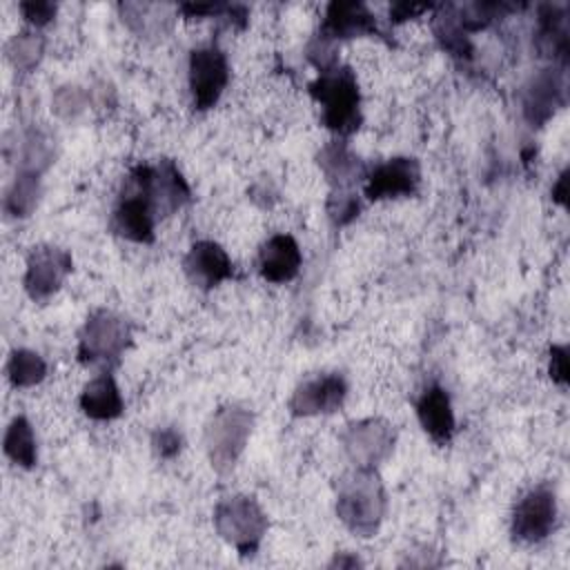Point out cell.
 Masks as SVG:
<instances>
[{"label":"cell","mask_w":570,"mask_h":570,"mask_svg":"<svg viewBox=\"0 0 570 570\" xmlns=\"http://www.w3.org/2000/svg\"><path fill=\"white\" fill-rule=\"evenodd\" d=\"M385 490L374 468L356 465L338 481L336 514L356 534L372 537L385 514Z\"/></svg>","instance_id":"6da1fadb"},{"label":"cell","mask_w":570,"mask_h":570,"mask_svg":"<svg viewBox=\"0 0 570 570\" xmlns=\"http://www.w3.org/2000/svg\"><path fill=\"white\" fill-rule=\"evenodd\" d=\"M309 94L323 107V122L338 136H347L361 125V96L354 73L347 67H332L309 85Z\"/></svg>","instance_id":"7a4b0ae2"},{"label":"cell","mask_w":570,"mask_h":570,"mask_svg":"<svg viewBox=\"0 0 570 570\" xmlns=\"http://www.w3.org/2000/svg\"><path fill=\"white\" fill-rule=\"evenodd\" d=\"M254 414L240 405H225L214 412L205 430V445L212 465L227 472L238 461L252 434Z\"/></svg>","instance_id":"3957f363"},{"label":"cell","mask_w":570,"mask_h":570,"mask_svg":"<svg viewBox=\"0 0 570 570\" xmlns=\"http://www.w3.org/2000/svg\"><path fill=\"white\" fill-rule=\"evenodd\" d=\"M214 523L218 534L243 554H254L267 530V517L252 497H227L216 505Z\"/></svg>","instance_id":"277c9868"},{"label":"cell","mask_w":570,"mask_h":570,"mask_svg":"<svg viewBox=\"0 0 570 570\" xmlns=\"http://www.w3.org/2000/svg\"><path fill=\"white\" fill-rule=\"evenodd\" d=\"M129 343V325L109 309L94 312L78 341V358L87 365H114Z\"/></svg>","instance_id":"5b68a950"},{"label":"cell","mask_w":570,"mask_h":570,"mask_svg":"<svg viewBox=\"0 0 570 570\" xmlns=\"http://www.w3.org/2000/svg\"><path fill=\"white\" fill-rule=\"evenodd\" d=\"M156 212L145 194L142 178L138 167L129 174L125 191L120 194V200L114 209L111 225L114 229L134 243H151L154 240V223H156Z\"/></svg>","instance_id":"8992f818"},{"label":"cell","mask_w":570,"mask_h":570,"mask_svg":"<svg viewBox=\"0 0 570 570\" xmlns=\"http://www.w3.org/2000/svg\"><path fill=\"white\" fill-rule=\"evenodd\" d=\"M557 523V497L548 485L528 490L512 512V534L523 543L543 541Z\"/></svg>","instance_id":"52a82bcc"},{"label":"cell","mask_w":570,"mask_h":570,"mask_svg":"<svg viewBox=\"0 0 570 570\" xmlns=\"http://www.w3.org/2000/svg\"><path fill=\"white\" fill-rule=\"evenodd\" d=\"M229 80V69L225 53L214 47H198L189 56V89L194 98V107L205 111L214 107L227 87Z\"/></svg>","instance_id":"ba28073f"},{"label":"cell","mask_w":570,"mask_h":570,"mask_svg":"<svg viewBox=\"0 0 570 570\" xmlns=\"http://www.w3.org/2000/svg\"><path fill=\"white\" fill-rule=\"evenodd\" d=\"M343 448L354 465L374 468L394 448V430L381 419H363L347 425L341 434Z\"/></svg>","instance_id":"9c48e42d"},{"label":"cell","mask_w":570,"mask_h":570,"mask_svg":"<svg viewBox=\"0 0 570 570\" xmlns=\"http://www.w3.org/2000/svg\"><path fill=\"white\" fill-rule=\"evenodd\" d=\"M145 194L156 216H169L189 200V187L171 160L138 167Z\"/></svg>","instance_id":"30bf717a"},{"label":"cell","mask_w":570,"mask_h":570,"mask_svg":"<svg viewBox=\"0 0 570 570\" xmlns=\"http://www.w3.org/2000/svg\"><path fill=\"white\" fill-rule=\"evenodd\" d=\"M421 183V167L414 158L396 156L365 174V196L370 200L412 196Z\"/></svg>","instance_id":"8fae6325"},{"label":"cell","mask_w":570,"mask_h":570,"mask_svg":"<svg viewBox=\"0 0 570 570\" xmlns=\"http://www.w3.org/2000/svg\"><path fill=\"white\" fill-rule=\"evenodd\" d=\"M71 272V256L53 245L36 247L27 261L24 289L31 298L40 301L51 296Z\"/></svg>","instance_id":"7c38bea8"},{"label":"cell","mask_w":570,"mask_h":570,"mask_svg":"<svg viewBox=\"0 0 570 570\" xmlns=\"http://www.w3.org/2000/svg\"><path fill=\"white\" fill-rule=\"evenodd\" d=\"M347 383L341 374H318L303 381L289 401V410L296 416H314V414H330L338 410L345 401Z\"/></svg>","instance_id":"4fadbf2b"},{"label":"cell","mask_w":570,"mask_h":570,"mask_svg":"<svg viewBox=\"0 0 570 570\" xmlns=\"http://www.w3.org/2000/svg\"><path fill=\"white\" fill-rule=\"evenodd\" d=\"M183 269L194 285L212 289L232 276V261L218 243L198 240L189 247L183 261Z\"/></svg>","instance_id":"5bb4252c"},{"label":"cell","mask_w":570,"mask_h":570,"mask_svg":"<svg viewBox=\"0 0 570 570\" xmlns=\"http://www.w3.org/2000/svg\"><path fill=\"white\" fill-rule=\"evenodd\" d=\"M376 31H379L376 20L363 2L334 0L327 4V11H325L318 33L338 42L345 38L367 36V33H376Z\"/></svg>","instance_id":"9a60e30c"},{"label":"cell","mask_w":570,"mask_h":570,"mask_svg":"<svg viewBox=\"0 0 570 570\" xmlns=\"http://www.w3.org/2000/svg\"><path fill=\"white\" fill-rule=\"evenodd\" d=\"M301 261L298 243L287 234H276L258 252V272L269 283H287L298 274Z\"/></svg>","instance_id":"2e32d148"},{"label":"cell","mask_w":570,"mask_h":570,"mask_svg":"<svg viewBox=\"0 0 570 570\" xmlns=\"http://www.w3.org/2000/svg\"><path fill=\"white\" fill-rule=\"evenodd\" d=\"M563 102V78L557 69H543L525 89L523 111L532 125L546 122Z\"/></svg>","instance_id":"e0dca14e"},{"label":"cell","mask_w":570,"mask_h":570,"mask_svg":"<svg viewBox=\"0 0 570 570\" xmlns=\"http://www.w3.org/2000/svg\"><path fill=\"white\" fill-rule=\"evenodd\" d=\"M416 416L423 430L439 443H445L454 432V412L450 405V396L439 385H430L421 394L416 403Z\"/></svg>","instance_id":"ac0fdd59"},{"label":"cell","mask_w":570,"mask_h":570,"mask_svg":"<svg viewBox=\"0 0 570 570\" xmlns=\"http://www.w3.org/2000/svg\"><path fill=\"white\" fill-rule=\"evenodd\" d=\"M80 407L89 419L96 421H109L122 414V396L109 372H102L85 385L80 394Z\"/></svg>","instance_id":"d6986e66"},{"label":"cell","mask_w":570,"mask_h":570,"mask_svg":"<svg viewBox=\"0 0 570 570\" xmlns=\"http://www.w3.org/2000/svg\"><path fill=\"white\" fill-rule=\"evenodd\" d=\"M318 165L334 189H347L361 174L363 167L358 158L347 149L345 142H330L318 154Z\"/></svg>","instance_id":"ffe728a7"},{"label":"cell","mask_w":570,"mask_h":570,"mask_svg":"<svg viewBox=\"0 0 570 570\" xmlns=\"http://www.w3.org/2000/svg\"><path fill=\"white\" fill-rule=\"evenodd\" d=\"M4 452L11 461L31 468L36 463V439L29 421L24 416H16L4 434Z\"/></svg>","instance_id":"44dd1931"},{"label":"cell","mask_w":570,"mask_h":570,"mask_svg":"<svg viewBox=\"0 0 570 570\" xmlns=\"http://www.w3.org/2000/svg\"><path fill=\"white\" fill-rule=\"evenodd\" d=\"M7 374H9V381L16 387H29V385H36V383H40L45 379L47 365L31 350H16L9 356Z\"/></svg>","instance_id":"7402d4cb"},{"label":"cell","mask_w":570,"mask_h":570,"mask_svg":"<svg viewBox=\"0 0 570 570\" xmlns=\"http://www.w3.org/2000/svg\"><path fill=\"white\" fill-rule=\"evenodd\" d=\"M434 31H436V38L443 42V47L448 51H452L454 56H463L470 51V45H468V38H465V29L459 20V11H454L452 7L443 9V13L436 16L434 20Z\"/></svg>","instance_id":"603a6c76"},{"label":"cell","mask_w":570,"mask_h":570,"mask_svg":"<svg viewBox=\"0 0 570 570\" xmlns=\"http://www.w3.org/2000/svg\"><path fill=\"white\" fill-rule=\"evenodd\" d=\"M42 56V38L36 31H24L9 45V58L20 69H31Z\"/></svg>","instance_id":"cb8c5ba5"},{"label":"cell","mask_w":570,"mask_h":570,"mask_svg":"<svg viewBox=\"0 0 570 570\" xmlns=\"http://www.w3.org/2000/svg\"><path fill=\"white\" fill-rule=\"evenodd\" d=\"M38 180L33 174H20L13 189L7 196V209L16 216H27L36 205Z\"/></svg>","instance_id":"d4e9b609"},{"label":"cell","mask_w":570,"mask_h":570,"mask_svg":"<svg viewBox=\"0 0 570 570\" xmlns=\"http://www.w3.org/2000/svg\"><path fill=\"white\" fill-rule=\"evenodd\" d=\"M358 212H361V203L350 189H334V194L327 203V214L334 225L350 223Z\"/></svg>","instance_id":"484cf974"},{"label":"cell","mask_w":570,"mask_h":570,"mask_svg":"<svg viewBox=\"0 0 570 570\" xmlns=\"http://www.w3.org/2000/svg\"><path fill=\"white\" fill-rule=\"evenodd\" d=\"M151 445L156 450L158 456L163 459H171L180 452V445H183V439H180V432H176L174 428H160L154 432L151 436Z\"/></svg>","instance_id":"4316f807"},{"label":"cell","mask_w":570,"mask_h":570,"mask_svg":"<svg viewBox=\"0 0 570 570\" xmlns=\"http://www.w3.org/2000/svg\"><path fill=\"white\" fill-rule=\"evenodd\" d=\"M20 11L29 22H33L36 27H42L56 16V4H51V2H22Z\"/></svg>","instance_id":"83f0119b"},{"label":"cell","mask_w":570,"mask_h":570,"mask_svg":"<svg viewBox=\"0 0 570 570\" xmlns=\"http://www.w3.org/2000/svg\"><path fill=\"white\" fill-rule=\"evenodd\" d=\"M550 376L559 385L568 381V347L566 345H552L550 350Z\"/></svg>","instance_id":"f1b7e54d"},{"label":"cell","mask_w":570,"mask_h":570,"mask_svg":"<svg viewBox=\"0 0 570 570\" xmlns=\"http://www.w3.org/2000/svg\"><path fill=\"white\" fill-rule=\"evenodd\" d=\"M425 9H428L425 4H407V2H401V4H394V7L390 9V16H392L394 20H407V18H412V16H416V13L425 11Z\"/></svg>","instance_id":"f546056e"},{"label":"cell","mask_w":570,"mask_h":570,"mask_svg":"<svg viewBox=\"0 0 570 570\" xmlns=\"http://www.w3.org/2000/svg\"><path fill=\"white\" fill-rule=\"evenodd\" d=\"M552 196H554V200H557V203L566 205V196H568V171H563V174L559 176L557 185L552 187Z\"/></svg>","instance_id":"4dcf8cb0"}]
</instances>
